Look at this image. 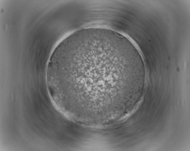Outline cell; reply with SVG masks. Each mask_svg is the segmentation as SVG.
<instances>
[{"label": "cell", "mask_w": 190, "mask_h": 151, "mask_svg": "<svg viewBox=\"0 0 190 151\" xmlns=\"http://www.w3.org/2000/svg\"><path fill=\"white\" fill-rule=\"evenodd\" d=\"M139 58L119 37L98 34L76 38L55 54L46 73L60 105L76 118L101 122L118 115L128 85L139 86Z\"/></svg>", "instance_id": "obj_1"}]
</instances>
